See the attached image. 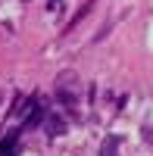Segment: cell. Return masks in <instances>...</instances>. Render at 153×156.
<instances>
[{
  "label": "cell",
  "instance_id": "6da1fadb",
  "mask_svg": "<svg viewBox=\"0 0 153 156\" xmlns=\"http://www.w3.org/2000/svg\"><path fill=\"white\" fill-rule=\"evenodd\" d=\"M56 97L72 109L78 106V78H75V72H62L56 78Z\"/></svg>",
  "mask_w": 153,
  "mask_h": 156
},
{
  "label": "cell",
  "instance_id": "7a4b0ae2",
  "mask_svg": "<svg viewBox=\"0 0 153 156\" xmlns=\"http://www.w3.org/2000/svg\"><path fill=\"white\" fill-rule=\"evenodd\" d=\"M44 131H47L50 137H59V134H66V122H62L56 112H47V119H44Z\"/></svg>",
  "mask_w": 153,
  "mask_h": 156
},
{
  "label": "cell",
  "instance_id": "3957f363",
  "mask_svg": "<svg viewBox=\"0 0 153 156\" xmlns=\"http://www.w3.org/2000/svg\"><path fill=\"white\" fill-rule=\"evenodd\" d=\"M100 156H119V134H109L100 144Z\"/></svg>",
  "mask_w": 153,
  "mask_h": 156
},
{
  "label": "cell",
  "instance_id": "277c9868",
  "mask_svg": "<svg viewBox=\"0 0 153 156\" xmlns=\"http://www.w3.org/2000/svg\"><path fill=\"white\" fill-rule=\"evenodd\" d=\"M16 140H19V134H9L3 144H0V156H16Z\"/></svg>",
  "mask_w": 153,
  "mask_h": 156
}]
</instances>
